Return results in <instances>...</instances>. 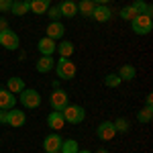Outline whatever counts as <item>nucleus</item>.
<instances>
[{"label":"nucleus","instance_id":"1","mask_svg":"<svg viewBox=\"0 0 153 153\" xmlns=\"http://www.w3.org/2000/svg\"><path fill=\"white\" fill-rule=\"evenodd\" d=\"M131 29L135 35H149L153 31V16L149 14H137L131 21Z\"/></svg>","mask_w":153,"mask_h":153},{"label":"nucleus","instance_id":"2","mask_svg":"<svg viewBox=\"0 0 153 153\" xmlns=\"http://www.w3.org/2000/svg\"><path fill=\"white\" fill-rule=\"evenodd\" d=\"M61 117H63L65 123H70V125H78V123H82L84 118H86V110L80 104H68L61 110Z\"/></svg>","mask_w":153,"mask_h":153},{"label":"nucleus","instance_id":"3","mask_svg":"<svg viewBox=\"0 0 153 153\" xmlns=\"http://www.w3.org/2000/svg\"><path fill=\"white\" fill-rule=\"evenodd\" d=\"M55 71L59 80H71L76 76V63L70 57H59L55 61Z\"/></svg>","mask_w":153,"mask_h":153},{"label":"nucleus","instance_id":"4","mask_svg":"<svg viewBox=\"0 0 153 153\" xmlns=\"http://www.w3.org/2000/svg\"><path fill=\"white\" fill-rule=\"evenodd\" d=\"M19 100H21V104L25 108H39L41 106V94L35 88H25L21 92V96H19Z\"/></svg>","mask_w":153,"mask_h":153},{"label":"nucleus","instance_id":"5","mask_svg":"<svg viewBox=\"0 0 153 153\" xmlns=\"http://www.w3.org/2000/svg\"><path fill=\"white\" fill-rule=\"evenodd\" d=\"M0 45L4 49H8V51H16L19 45H21V39H19V35H16L14 31L2 29V31H0Z\"/></svg>","mask_w":153,"mask_h":153},{"label":"nucleus","instance_id":"6","mask_svg":"<svg viewBox=\"0 0 153 153\" xmlns=\"http://www.w3.org/2000/svg\"><path fill=\"white\" fill-rule=\"evenodd\" d=\"M49 104H51L53 110L61 112L65 106L70 104V100H68V92H65V90H61V88H55V90L51 92V96H49Z\"/></svg>","mask_w":153,"mask_h":153},{"label":"nucleus","instance_id":"7","mask_svg":"<svg viewBox=\"0 0 153 153\" xmlns=\"http://www.w3.org/2000/svg\"><path fill=\"white\" fill-rule=\"evenodd\" d=\"M96 135H98V139H100V141H110V139L117 135L114 123H112V120H104V123H100V125H98V129H96Z\"/></svg>","mask_w":153,"mask_h":153},{"label":"nucleus","instance_id":"8","mask_svg":"<svg viewBox=\"0 0 153 153\" xmlns=\"http://www.w3.org/2000/svg\"><path fill=\"white\" fill-rule=\"evenodd\" d=\"M61 143H63L61 135H59V133H51V135H47V137L43 139V149H45V153L59 151V149H61Z\"/></svg>","mask_w":153,"mask_h":153},{"label":"nucleus","instance_id":"9","mask_svg":"<svg viewBox=\"0 0 153 153\" xmlns=\"http://www.w3.org/2000/svg\"><path fill=\"white\" fill-rule=\"evenodd\" d=\"M25 123H27V114H25L23 110L10 108V110L6 112V125H10V127H14V129H19V127H23Z\"/></svg>","mask_w":153,"mask_h":153},{"label":"nucleus","instance_id":"10","mask_svg":"<svg viewBox=\"0 0 153 153\" xmlns=\"http://www.w3.org/2000/svg\"><path fill=\"white\" fill-rule=\"evenodd\" d=\"M63 35H65V27L59 23V21H51L49 27H47V31H45V37L53 39V41H61Z\"/></svg>","mask_w":153,"mask_h":153},{"label":"nucleus","instance_id":"11","mask_svg":"<svg viewBox=\"0 0 153 153\" xmlns=\"http://www.w3.org/2000/svg\"><path fill=\"white\" fill-rule=\"evenodd\" d=\"M55 47H57V41L49 39V37H41L39 43H37V49L41 55H53L55 53Z\"/></svg>","mask_w":153,"mask_h":153},{"label":"nucleus","instance_id":"12","mask_svg":"<svg viewBox=\"0 0 153 153\" xmlns=\"http://www.w3.org/2000/svg\"><path fill=\"white\" fill-rule=\"evenodd\" d=\"M110 16H112V12L106 4H96L92 10V19L96 23H106V21H110Z\"/></svg>","mask_w":153,"mask_h":153},{"label":"nucleus","instance_id":"13","mask_svg":"<svg viewBox=\"0 0 153 153\" xmlns=\"http://www.w3.org/2000/svg\"><path fill=\"white\" fill-rule=\"evenodd\" d=\"M47 125H49V129L53 131V133H59V131L65 127V120H63V117H61V112L53 110V112H49V117H47Z\"/></svg>","mask_w":153,"mask_h":153},{"label":"nucleus","instance_id":"14","mask_svg":"<svg viewBox=\"0 0 153 153\" xmlns=\"http://www.w3.org/2000/svg\"><path fill=\"white\" fill-rule=\"evenodd\" d=\"M35 68L39 74H47V71H51L55 68V59H53V55H41V57L37 59Z\"/></svg>","mask_w":153,"mask_h":153},{"label":"nucleus","instance_id":"15","mask_svg":"<svg viewBox=\"0 0 153 153\" xmlns=\"http://www.w3.org/2000/svg\"><path fill=\"white\" fill-rule=\"evenodd\" d=\"M14 104H16L14 94L0 88V110H10V108H14Z\"/></svg>","mask_w":153,"mask_h":153},{"label":"nucleus","instance_id":"16","mask_svg":"<svg viewBox=\"0 0 153 153\" xmlns=\"http://www.w3.org/2000/svg\"><path fill=\"white\" fill-rule=\"evenodd\" d=\"M59 12H61V16H65V19H74V16L78 14V4H76L74 0H63V2L59 4Z\"/></svg>","mask_w":153,"mask_h":153},{"label":"nucleus","instance_id":"17","mask_svg":"<svg viewBox=\"0 0 153 153\" xmlns=\"http://www.w3.org/2000/svg\"><path fill=\"white\" fill-rule=\"evenodd\" d=\"M29 4L33 14H45L51 6V0H29Z\"/></svg>","mask_w":153,"mask_h":153},{"label":"nucleus","instance_id":"18","mask_svg":"<svg viewBox=\"0 0 153 153\" xmlns=\"http://www.w3.org/2000/svg\"><path fill=\"white\" fill-rule=\"evenodd\" d=\"M10 12L14 14V16H23V14H27V12H31V4H29V0H19V2H12Z\"/></svg>","mask_w":153,"mask_h":153},{"label":"nucleus","instance_id":"19","mask_svg":"<svg viewBox=\"0 0 153 153\" xmlns=\"http://www.w3.org/2000/svg\"><path fill=\"white\" fill-rule=\"evenodd\" d=\"M25 88H27V86H25L23 78H16V76H14V78H8V82H6V90L12 92V94H21Z\"/></svg>","mask_w":153,"mask_h":153},{"label":"nucleus","instance_id":"20","mask_svg":"<svg viewBox=\"0 0 153 153\" xmlns=\"http://www.w3.org/2000/svg\"><path fill=\"white\" fill-rule=\"evenodd\" d=\"M135 76H137V70H135V65H129V63L120 65V70H118V78H120L123 82H131Z\"/></svg>","mask_w":153,"mask_h":153},{"label":"nucleus","instance_id":"21","mask_svg":"<svg viewBox=\"0 0 153 153\" xmlns=\"http://www.w3.org/2000/svg\"><path fill=\"white\" fill-rule=\"evenodd\" d=\"M131 6L135 8L137 14H149V16H153V6H151V4H147L145 0H135Z\"/></svg>","mask_w":153,"mask_h":153},{"label":"nucleus","instance_id":"22","mask_svg":"<svg viewBox=\"0 0 153 153\" xmlns=\"http://www.w3.org/2000/svg\"><path fill=\"white\" fill-rule=\"evenodd\" d=\"M94 2L92 0H80L78 2V12L82 14V16H92V10H94Z\"/></svg>","mask_w":153,"mask_h":153},{"label":"nucleus","instance_id":"23","mask_svg":"<svg viewBox=\"0 0 153 153\" xmlns=\"http://www.w3.org/2000/svg\"><path fill=\"white\" fill-rule=\"evenodd\" d=\"M55 51H59V57H70L71 53H74V43L71 41H59Z\"/></svg>","mask_w":153,"mask_h":153},{"label":"nucleus","instance_id":"24","mask_svg":"<svg viewBox=\"0 0 153 153\" xmlns=\"http://www.w3.org/2000/svg\"><path fill=\"white\" fill-rule=\"evenodd\" d=\"M59 151H61V153H78V151H80V145H78L76 139H63Z\"/></svg>","mask_w":153,"mask_h":153},{"label":"nucleus","instance_id":"25","mask_svg":"<svg viewBox=\"0 0 153 153\" xmlns=\"http://www.w3.org/2000/svg\"><path fill=\"white\" fill-rule=\"evenodd\" d=\"M151 118H153V106H145V108H141L139 112H137V120L139 123H151Z\"/></svg>","mask_w":153,"mask_h":153},{"label":"nucleus","instance_id":"26","mask_svg":"<svg viewBox=\"0 0 153 153\" xmlns=\"http://www.w3.org/2000/svg\"><path fill=\"white\" fill-rule=\"evenodd\" d=\"M118 16H120V19H123V21H133V19H135V16H137V12H135V8H133V6H123V8H120V12H118Z\"/></svg>","mask_w":153,"mask_h":153},{"label":"nucleus","instance_id":"27","mask_svg":"<svg viewBox=\"0 0 153 153\" xmlns=\"http://www.w3.org/2000/svg\"><path fill=\"white\" fill-rule=\"evenodd\" d=\"M120 84H123V80L118 78V74H108V76L104 78V86L106 88H118Z\"/></svg>","mask_w":153,"mask_h":153},{"label":"nucleus","instance_id":"28","mask_svg":"<svg viewBox=\"0 0 153 153\" xmlns=\"http://www.w3.org/2000/svg\"><path fill=\"white\" fill-rule=\"evenodd\" d=\"M114 129H117V133H127L131 129V123L127 118H118V120H114Z\"/></svg>","mask_w":153,"mask_h":153},{"label":"nucleus","instance_id":"29","mask_svg":"<svg viewBox=\"0 0 153 153\" xmlns=\"http://www.w3.org/2000/svg\"><path fill=\"white\" fill-rule=\"evenodd\" d=\"M51 21H59L61 19V12H59V6H49V10L45 12Z\"/></svg>","mask_w":153,"mask_h":153},{"label":"nucleus","instance_id":"30","mask_svg":"<svg viewBox=\"0 0 153 153\" xmlns=\"http://www.w3.org/2000/svg\"><path fill=\"white\" fill-rule=\"evenodd\" d=\"M12 0H0V12H10Z\"/></svg>","mask_w":153,"mask_h":153},{"label":"nucleus","instance_id":"31","mask_svg":"<svg viewBox=\"0 0 153 153\" xmlns=\"http://www.w3.org/2000/svg\"><path fill=\"white\" fill-rule=\"evenodd\" d=\"M145 106H153V94L145 96Z\"/></svg>","mask_w":153,"mask_h":153},{"label":"nucleus","instance_id":"32","mask_svg":"<svg viewBox=\"0 0 153 153\" xmlns=\"http://www.w3.org/2000/svg\"><path fill=\"white\" fill-rule=\"evenodd\" d=\"M6 112H8V110H0V123H2V125L6 123Z\"/></svg>","mask_w":153,"mask_h":153},{"label":"nucleus","instance_id":"33","mask_svg":"<svg viewBox=\"0 0 153 153\" xmlns=\"http://www.w3.org/2000/svg\"><path fill=\"white\" fill-rule=\"evenodd\" d=\"M2 29H8V27H6V21H4V19H0V31H2Z\"/></svg>","mask_w":153,"mask_h":153},{"label":"nucleus","instance_id":"34","mask_svg":"<svg viewBox=\"0 0 153 153\" xmlns=\"http://www.w3.org/2000/svg\"><path fill=\"white\" fill-rule=\"evenodd\" d=\"M92 2H94V4H108L110 0H92Z\"/></svg>","mask_w":153,"mask_h":153},{"label":"nucleus","instance_id":"35","mask_svg":"<svg viewBox=\"0 0 153 153\" xmlns=\"http://www.w3.org/2000/svg\"><path fill=\"white\" fill-rule=\"evenodd\" d=\"M78 153H92V151H88V149H80Z\"/></svg>","mask_w":153,"mask_h":153},{"label":"nucleus","instance_id":"36","mask_svg":"<svg viewBox=\"0 0 153 153\" xmlns=\"http://www.w3.org/2000/svg\"><path fill=\"white\" fill-rule=\"evenodd\" d=\"M96 153H108V151H106V149H98Z\"/></svg>","mask_w":153,"mask_h":153},{"label":"nucleus","instance_id":"37","mask_svg":"<svg viewBox=\"0 0 153 153\" xmlns=\"http://www.w3.org/2000/svg\"><path fill=\"white\" fill-rule=\"evenodd\" d=\"M53 153H61V151H53Z\"/></svg>","mask_w":153,"mask_h":153},{"label":"nucleus","instance_id":"38","mask_svg":"<svg viewBox=\"0 0 153 153\" xmlns=\"http://www.w3.org/2000/svg\"><path fill=\"white\" fill-rule=\"evenodd\" d=\"M12 2H19V0H12Z\"/></svg>","mask_w":153,"mask_h":153}]
</instances>
